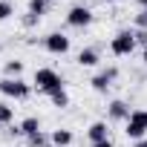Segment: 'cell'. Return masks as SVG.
<instances>
[{
  "label": "cell",
  "instance_id": "3957f363",
  "mask_svg": "<svg viewBox=\"0 0 147 147\" xmlns=\"http://www.w3.org/2000/svg\"><path fill=\"white\" fill-rule=\"evenodd\" d=\"M0 92H3L6 98H18V101H23V98H29V84H23L20 78H3L0 81Z\"/></svg>",
  "mask_w": 147,
  "mask_h": 147
},
{
  "label": "cell",
  "instance_id": "484cf974",
  "mask_svg": "<svg viewBox=\"0 0 147 147\" xmlns=\"http://www.w3.org/2000/svg\"><path fill=\"white\" fill-rule=\"evenodd\" d=\"M141 61H144V63H147V46H144V55H141Z\"/></svg>",
  "mask_w": 147,
  "mask_h": 147
},
{
  "label": "cell",
  "instance_id": "603a6c76",
  "mask_svg": "<svg viewBox=\"0 0 147 147\" xmlns=\"http://www.w3.org/2000/svg\"><path fill=\"white\" fill-rule=\"evenodd\" d=\"M92 147H115V144H113V141H110V138H104V141H95V144H92Z\"/></svg>",
  "mask_w": 147,
  "mask_h": 147
},
{
  "label": "cell",
  "instance_id": "52a82bcc",
  "mask_svg": "<svg viewBox=\"0 0 147 147\" xmlns=\"http://www.w3.org/2000/svg\"><path fill=\"white\" fill-rule=\"evenodd\" d=\"M107 113H110V118H113V121H127V118H130V107H127L124 101H118V98H115V101H110Z\"/></svg>",
  "mask_w": 147,
  "mask_h": 147
},
{
  "label": "cell",
  "instance_id": "8992f818",
  "mask_svg": "<svg viewBox=\"0 0 147 147\" xmlns=\"http://www.w3.org/2000/svg\"><path fill=\"white\" fill-rule=\"evenodd\" d=\"M115 78H118V69H115V66H110V69H101L90 84H92V90H95V92H107V90L113 87V81H115Z\"/></svg>",
  "mask_w": 147,
  "mask_h": 147
},
{
  "label": "cell",
  "instance_id": "d6986e66",
  "mask_svg": "<svg viewBox=\"0 0 147 147\" xmlns=\"http://www.w3.org/2000/svg\"><path fill=\"white\" fill-rule=\"evenodd\" d=\"M12 118H15V110L9 104H0V124H9Z\"/></svg>",
  "mask_w": 147,
  "mask_h": 147
},
{
  "label": "cell",
  "instance_id": "6da1fadb",
  "mask_svg": "<svg viewBox=\"0 0 147 147\" xmlns=\"http://www.w3.org/2000/svg\"><path fill=\"white\" fill-rule=\"evenodd\" d=\"M35 87H38L40 92H46V95H52L55 90H61V87H63V78L58 75L55 69H49V66H43V69H38V72H35Z\"/></svg>",
  "mask_w": 147,
  "mask_h": 147
},
{
  "label": "cell",
  "instance_id": "7c38bea8",
  "mask_svg": "<svg viewBox=\"0 0 147 147\" xmlns=\"http://www.w3.org/2000/svg\"><path fill=\"white\" fill-rule=\"evenodd\" d=\"M127 138H133V141H138V138H144V133H147V127H141V124H136V121H127Z\"/></svg>",
  "mask_w": 147,
  "mask_h": 147
},
{
  "label": "cell",
  "instance_id": "ac0fdd59",
  "mask_svg": "<svg viewBox=\"0 0 147 147\" xmlns=\"http://www.w3.org/2000/svg\"><path fill=\"white\" fill-rule=\"evenodd\" d=\"M127 121H136V124H141V127H147V110H133Z\"/></svg>",
  "mask_w": 147,
  "mask_h": 147
},
{
  "label": "cell",
  "instance_id": "ffe728a7",
  "mask_svg": "<svg viewBox=\"0 0 147 147\" xmlns=\"http://www.w3.org/2000/svg\"><path fill=\"white\" fill-rule=\"evenodd\" d=\"M133 35H136V43H141V46H147V29H136Z\"/></svg>",
  "mask_w": 147,
  "mask_h": 147
},
{
  "label": "cell",
  "instance_id": "4fadbf2b",
  "mask_svg": "<svg viewBox=\"0 0 147 147\" xmlns=\"http://www.w3.org/2000/svg\"><path fill=\"white\" fill-rule=\"evenodd\" d=\"M49 98H52V104H55V107H61V110H63V107H69V95H66V90H63V87H61V90H55Z\"/></svg>",
  "mask_w": 147,
  "mask_h": 147
},
{
  "label": "cell",
  "instance_id": "8fae6325",
  "mask_svg": "<svg viewBox=\"0 0 147 147\" xmlns=\"http://www.w3.org/2000/svg\"><path fill=\"white\" fill-rule=\"evenodd\" d=\"M78 63L81 66H98V49H81L78 52Z\"/></svg>",
  "mask_w": 147,
  "mask_h": 147
},
{
  "label": "cell",
  "instance_id": "30bf717a",
  "mask_svg": "<svg viewBox=\"0 0 147 147\" xmlns=\"http://www.w3.org/2000/svg\"><path fill=\"white\" fill-rule=\"evenodd\" d=\"M52 147H69L72 144V130H52Z\"/></svg>",
  "mask_w": 147,
  "mask_h": 147
},
{
  "label": "cell",
  "instance_id": "4316f807",
  "mask_svg": "<svg viewBox=\"0 0 147 147\" xmlns=\"http://www.w3.org/2000/svg\"><path fill=\"white\" fill-rule=\"evenodd\" d=\"M104 3H115V0H104Z\"/></svg>",
  "mask_w": 147,
  "mask_h": 147
},
{
  "label": "cell",
  "instance_id": "e0dca14e",
  "mask_svg": "<svg viewBox=\"0 0 147 147\" xmlns=\"http://www.w3.org/2000/svg\"><path fill=\"white\" fill-rule=\"evenodd\" d=\"M15 15V6L9 3V0H0V20H9Z\"/></svg>",
  "mask_w": 147,
  "mask_h": 147
},
{
  "label": "cell",
  "instance_id": "9a60e30c",
  "mask_svg": "<svg viewBox=\"0 0 147 147\" xmlns=\"http://www.w3.org/2000/svg\"><path fill=\"white\" fill-rule=\"evenodd\" d=\"M23 72V61H9L6 63V78H20Z\"/></svg>",
  "mask_w": 147,
  "mask_h": 147
},
{
  "label": "cell",
  "instance_id": "44dd1931",
  "mask_svg": "<svg viewBox=\"0 0 147 147\" xmlns=\"http://www.w3.org/2000/svg\"><path fill=\"white\" fill-rule=\"evenodd\" d=\"M136 26L138 29H147V12H138L136 15Z\"/></svg>",
  "mask_w": 147,
  "mask_h": 147
},
{
  "label": "cell",
  "instance_id": "9c48e42d",
  "mask_svg": "<svg viewBox=\"0 0 147 147\" xmlns=\"http://www.w3.org/2000/svg\"><path fill=\"white\" fill-rule=\"evenodd\" d=\"M18 127H20V136H26V138H29V136H35V133H40V121H38L35 115L23 118V121H20Z\"/></svg>",
  "mask_w": 147,
  "mask_h": 147
},
{
  "label": "cell",
  "instance_id": "5bb4252c",
  "mask_svg": "<svg viewBox=\"0 0 147 147\" xmlns=\"http://www.w3.org/2000/svg\"><path fill=\"white\" fill-rule=\"evenodd\" d=\"M49 3H52V0H29V12L32 15H46V9H49Z\"/></svg>",
  "mask_w": 147,
  "mask_h": 147
},
{
  "label": "cell",
  "instance_id": "2e32d148",
  "mask_svg": "<svg viewBox=\"0 0 147 147\" xmlns=\"http://www.w3.org/2000/svg\"><path fill=\"white\" fill-rule=\"evenodd\" d=\"M49 136L46 133H35V136H29V147H49Z\"/></svg>",
  "mask_w": 147,
  "mask_h": 147
},
{
  "label": "cell",
  "instance_id": "277c9868",
  "mask_svg": "<svg viewBox=\"0 0 147 147\" xmlns=\"http://www.w3.org/2000/svg\"><path fill=\"white\" fill-rule=\"evenodd\" d=\"M43 46H46L52 55H66V52H69V38H66L63 32H49V35L43 38Z\"/></svg>",
  "mask_w": 147,
  "mask_h": 147
},
{
  "label": "cell",
  "instance_id": "5b68a950",
  "mask_svg": "<svg viewBox=\"0 0 147 147\" xmlns=\"http://www.w3.org/2000/svg\"><path fill=\"white\" fill-rule=\"evenodd\" d=\"M66 23L75 26V29H84V26L92 23V12H90L87 6H72V9L66 12Z\"/></svg>",
  "mask_w": 147,
  "mask_h": 147
},
{
  "label": "cell",
  "instance_id": "cb8c5ba5",
  "mask_svg": "<svg viewBox=\"0 0 147 147\" xmlns=\"http://www.w3.org/2000/svg\"><path fill=\"white\" fill-rule=\"evenodd\" d=\"M136 147H147V138H138V141H136Z\"/></svg>",
  "mask_w": 147,
  "mask_h": 147
},
{
  "label": "cell",
  "instance_id": "d4e9b609",
  "mask_svg": "<svg viewBox=\"0 0 147 147\" xmlns=\"http://www.w3.org/2000/svg\"><path fill=\"white\" fill-rule=\"evenodd\" d=\"M138 6H141V12H147V0H138Z\"/></svg>",
  "mask_w": 147,
  "mask_h": 147
},
{
  "label": "cell",
  "instance_id": "7a4b0ae2",
  "mask_svg": "<svg viewBox=\"0 0 147 147\" xmlns=\"http://www.w3.org/2000/svg\"><path fill=\"white\" fill-rule=\"evenodd\" d=\"M133 49H136V35H133V29H121V32L110 40V52H113V55H118V58L130 55Z\"/></svg>",
  "mask_w": 147,
  "mask_h": 147
},
{
  "label": "cell",
  "instance_id": "ba28073f",
  "mask_svg": "<svg viewBox=\"0 0 147 147\" xmlns=\"http://www.w3.org/2000/svg\"><path fill=\"white\" fill-rule=\"evenodd\" d=\"M87 138L95 144V141H104V138H110V130H107V124L104 121H95V124H90V130H87Z\"/></svg>",
  "mask_w": 147,
  "mask_h": 147
},
{
  "label": "cell",
  "instance_id": "7402d4cb",
  "mask_svg": "<svg viewBox=\"0 0 147 147\" xmlns=\"http://www.w3.org/2000/svg\"><path fill=\"white\" fill-rule=\"evenodd\" d=\"M38 20H40V18H38V15H32V12H29V15H26V18H23V26H38Z\"/></svg>",
  "mask_w": 147,
  "mask_h": 147
}]
</instances>
